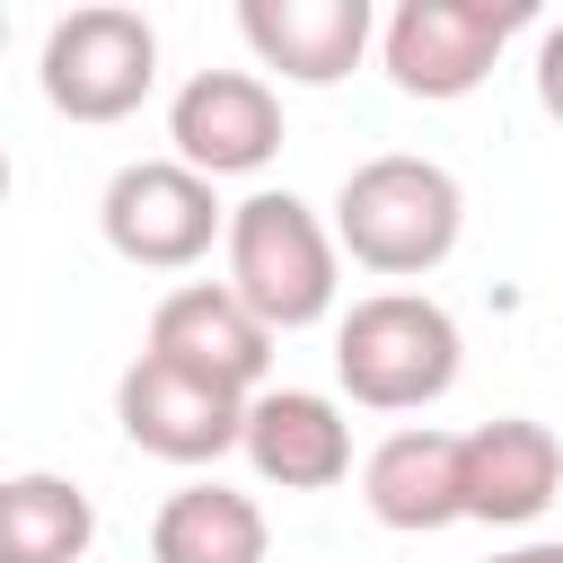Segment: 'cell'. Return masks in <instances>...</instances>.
I'll return each instance as SVG.
<instances>
[{"label": "cell", "mask_w": 563, "mask_h": 563, "mask_svg": "<svg viewBox=\"0 0 563 563\" xmlns=\"http://www.w3.org/2000/svg\"><path fill=\"white\" fill-rule=\"evenodd\" d=\"M457 229H466V185L440 167V158H413V150H387V158H361L334 194V238L361 273H387V282H422L457 255Z\"/></svg>", "instance_id": "1"}, {"label": "cell", "mask_w": 563, "mask_h": 563, "mask_svg": "<svg viewBox=\"0 0 563 563\" xmlns=\"http://www.w3.org/2000/svg\"><path fill=\"white\" fill-rule=\"evenodd\" d=\"M466 334L431 290H369L334 317V378L369 413H422L457 387Z\"/></svg>", "instance_id": "2"}, {"label": "cell", "mask_w": 563, "mask_h": 563, "mask_svg": "<svg viewBox=\"0 0 563 563\" xmlns=\"http://www.w3.org/2000/svg\"><path fill=\"white\" fill-rule=\"evenodd\" d=\"M229 290L273 325V334H299V325H325L334 317V273H343V238L290 194V185H264L246 202H229Z\"/></svg>", "instance_id": "3"}, {"label": "cell", "mask_w": 563, "mask_h": 563, "mask_svg": "<svg viewBox=\"0 0 563 563\" xmlns=\"http://www.w3.org/2000/svg\"><path fill=\"white\" fill-rule=\"evenodd\" d=\"M519 26H537L528 0H405L378 26V70L422 106H457L493 79Z\"/></svg>", "instance_id": "4"}, {"label": "cell", "mask_w": 563, "mask_h": 563, "mask_svg": "<svg viewBox=\"0 0 563 563\" xmlns=\"http://www.w3.org/2000/svg\"><path fill=\"white\" fill-rule=\"evenodd\" d=\"M35 79H44L53 114H70V123H123L158 88V26L141 9L88 0V9H70V18L44 26Z\"/></svg>", "instance_id": "5"}, {"label": "cell", "mask_w": 563, "mask_h": 563, "mask_svg": "<svg viewBox=\"0 0 563 563\" xmlns=\"http://www.w3.org/2000/svg\"><path fill=\"white\" fill-rule=\"evenodd\" d=\"M97 229L123 264L141 273H185L211 255V238H229V202L211 176H194L185 158H132L106 176V202H97Z\"/></svg>", "instance_id": "6"}, {"label": "cell", "mask_w": 563, "mask_h": 563, "mask_svg": "<svg viewBox=\"0 0 563 563\" xmlns=\"http://www.w3.org/2000/svg\"><path fill=\"white\" fill-rule=\"evenodd\" d=\"M246 405H255V396H238V387H220V378H194V369H176V361H158V352H141V361L114 378V422H123V440L150 449V457H167V466H211V457L246 449Z\"/></svg>", "instance_id": "7"}, {"label": "cell", "mask_w": 563, "mask_h": 563, "mask_svg": "<svg viewBox=\"0 0 563 563\" xmlns=\"http://www.w3.org/2000/svg\"><path fill=\"white\" fill-rule=\"evenodd\" d=\"M167 158H185L194 176H264L282 158V97L264 70H194L167 106Z\"/></svg>", "instance_id": "8"}, {"label": "cell", "mask_w": 563, "mask_h": 563, "mask_svg": "<svg viewBox=\"0 0 563 563\" xmlns=\"http://www.w3.org/2000/svg\"><path fill=\"white\" fill-rule=\"evenodd\" d=\"M150 352L194 369V378H220L238 396H264V369H273V325L229 290V282H185L150 308Z\"/></svg>", "instance_id": "9"}, {"label": "cell", "mask_w": 563, "mask_h": 563, "mask_svg": "<svg viewBox=\"0 0 563 563\" xmlns=\"http://www.w3.org/2000/svg\"><path fill=\"white\" fill-rule=\"evenodd\" d=\"M238 35L290 88H334L378 44V18H369V0H246L238 9Z\"/></svg>", "instance_id": "10"}, {"label": "cell", "mask_w": 563, "mask_h": 563, "mask_svg": "<svg viewBox=\"0 0 563 563\" xmlns=\"http://www.w3.org/2000/svg\"><path fill=\"white\" fill-rule=\"evenodd\" d=\"M457 475H466V519L528 528L563 493V440L528 413H493V422L457 431Z\"/></svg>", "instance_id": "11"}, {"label": "cell", "mask_w": 563, "mask_h": 563, "mask_svg": "<svg viewBox=\"0 0 563 563\" xmlns=\"http://www.w3.org/2000/svg\"><path fill=\"white\" fill-rule=\"evenodd\" d=\"M246 466L273 493H334L352 475V422L317 387H264L246 405Z\"/></svg>", "instance_id": "12"}, {"label": "cell", "mask_w": 563, "mask_h": 563, "mask_svg": "<svg viewBox=\"0 0 563 563\" xmlns=\"http://www.w3.org/2000/svg\"><path fill=\"white\" fill-rule=\"evenodd\" d=\"M361 501H369V519H378V528H396V537L457 528V519H466L457 431H431V422H405V431H387V440L361 457Z\"/></svg>", "instance_id": "13"}, {"label": "cell", "mask_w": 563, "mask_h": 563, "mask_svg": "<svg viewBox=\"0 0 563 563\" xmlns=\"http://www.w3.org/2000/svg\"><path fill=\"white\" fill-rule=\"evenodd\" d=\"M273 554V528L255 510V493L202 475V484H176L150 519V563H264Z\"/></svg>", "instance_id": "14"}, {"label": "cell", "mask_w": 563, "mask_h": 563, "mask_svg": "<svg viewBox=\"0 0 563 563\" xmlns=\"http://www.w3.org/2000/svg\"><path fill=\"white\" fill-rule=\"evenodd\" d=\"M97 545V510L70 475H9L0 484V563H88Z\"/></svg>", "instance_id": "15"}, {"label": "cell", "mask_w": 563, "mask_h": 563, "mask_svg": "<svg viewBox=\"0 0 563 563\" xmlns=\"http://www.w3.org/2000/svg\"><path fill=\"white\" fill-rule=\"evenodd\" d=\"M537 106H545V114L563 123V18H554V26L537 35Z\"/></svg>", "instance_id": "16"}, {"label": "cell", "mask_w": 563, "mask_h": 563, "mask_svg": "<svg viewBox=\"0 0 563 563\" xmlns=\"http://www.w3.org/2000/svg\"><path fill=\"white\" fill-rule=\"evenodd\" d=\"M484 563H563V537H537V545H510V554H484Z\"/></svg>", "instance_id": "17"}]
</instances>
